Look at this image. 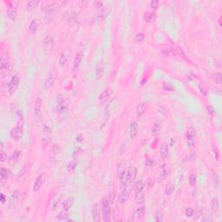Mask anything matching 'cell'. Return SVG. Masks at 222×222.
I'll return each mask as SVG.
<instances>
[{"instance_id":"55","label":"cell","mask_w":222,"mask_h":222,"mask_svg":"<svg viewBox=\"0 0 222 222\" xmlns=\"http://www.w3.org/2000/svg\"><path fill=\"white\" fill-rule=\"evenodd\" d=\"M212 152H213V154H214V157H215V161H219V157H220V155H219V152H218V150L216 148H214L213 146L212 147Z\"/></svg>"},{"instance_id":"42","label":"cell","mask_w":222,"mask_h":222,"mask_svg":"<svg viewBox=\"0 0 222 222\" xmlns=\"http://www.w3.org/2000/svg\"><path fill=\"white\" fill-rule=\"evenodd\" d=\"M211 79L213 82L217 84H220L222 82V75L220 72H215L212 74L211 76Z\"/></svg>"},{"instance_id":"13","label":"cell","mask_w":222,"mask_h":222,"mask_svg":"<svg viewBox=\"0 0 222 222\" xmlns=\"http://www.w3.org/2000/svg\"><path fill=\"white\" fill-rule=\"evenodd\" d=\"M45 180H46V174L43 173V174H40L37 177L35 182L33 185V191L34 192H38L41 190V188H43L44 184L45 183Z\"/></svg>"},{"instance_id":"37","label":"cell","mask_w":222,"mask_h":222,"mask_svg":"<svg viewBox=\"0 0 222 222\" xmlns=\"http://www.w3.org/2000/svg\"><path fill=\"white\" fill-rule=\"evenodd\" d=\"M77 166V159L76 158V156L73 157V159L69 162L67 165V171L68 172H73Z\"/></svg>"},{"instance_id":"21","label":"cell","mask_w":222,"mask_h":222,"mask_svg":"<svg viewBox=\"0 0 222 222\" xmlns=\"http://www.w3.org/2000/svg\"><path fill=\"white\" fill-rule=\"evenodd\" d=\"M169 146L167 141H163L161 145V157L163 161H166L168 156Z\"/></svg>"},{"instance_id":"12","label":"cell","mask_w":222,"mask_h":222,"mask_svg":"<svg viewBox=\"0 0 222 222\" xmlns=\"http://www.w3.org/2000/svg\"><path fill=\"white\" fill-rule=\"evenodd\" d=\"M95 4L97 5V18L99 20H103L106 18V17L109 14V11L106 9V7L103 5V4L98 1V2H95Z\"/></svg>"},{"instance_id":"36","label":"cell","mask_w":222,"mask_h":222,"mask_svg":"<svg viewBox=\"0 0 222 222\" xmlns=\"http://www.w3.org/2000/svg\"><path fill=\"white\" fill-rule=\"evenodd\" d=\"M126 163L124 161H121L119 163V165L117 166V169H116V174H117V177L120 178L122 174H124L126 172V168H125Z\"/></svg>"},{"instance_id":"3","label":"cell","mask_w":222,"mask_h":222,"mask_svg":"<svg viewBox=\"0 0 222 222\" xmlns=\"http://www.w3.org/2000/svg\"><path fill=\"white\" fill-rule=\"evenodd\" d=\"M69 109V101L67 99L60 97L57 100V113L60 118H64Z\"/></svg>"},{"instance_id":"40","label":"cell","mask_w":222,"mask_h":222,"mask_svg":"<svg viewBox=\"0 0 222 222\" xmlns=\"http://www.w3.org/2000/svg\"><path fill=\"white\" fill-rule=\"evenodd\" d=\"M161 121H155L154 125L152 127V129H151V132H152V135H157L160 133L161 131Z\"/></svg>"},{"instance_id":"29","label":"cell","mask_w":222,"mask_h":222,"mask_svg":"<svg viewBox=\"0 0 222 222\" xmlns=\"http://www.w3.org/2000/svg\"><path fill=\"white\" fill-rule=\"evenodd\" d=\"M78 20V15L76 11H72L69 18H68V24L70 25V26H74L75 24L77 23Z\"/></svg>"},{"instance_id":"18","label":"cell","mask_w":222,"mask_h":222,"mask_svg":"<svg viewBox=\"0 0 222 222\" xmlns=\"http://www.w3.org/2000/svg\"><path fill=\"white\" fill-rule=\"evenodd\" d=\"M82 59H83V52L82 51H78L76 54L72 63V71H77L78 69L79 66L81 65Z\"/></svg>"},{"instance_id":"10","label":"cell","mask_w":222,"mask_h":222,"mask_svg":"<svg viewBox=\"0 0 222 222\" xmlns=\"http://www.w3.org/2000/svg\"><path fill=\"white\" fill-rule=\"evenodd\" d=\"M131 187L132 186H130V185H127L124 188H122L121 190V192L118 195V201L120 204H124L128 201L131 192Z\"/></svg>"},{"instance_id":"35","label":"cell","mask_w":222,"mask_h":222,"mask_svg":"<svg viewBox=\"0 0 222 222\" xmlns=\"http://www.w3.org/2000/svg\"><path fill=\"white\" fill-rule=\"evenodd\" d=\"M219 205H220V203H219V199L218 197H213L212 199V201H211V212L212 213H216L218 211V209H219Z\"/></svg>"},{"instance_id":"59","label":"cell","mask_w":222,"mask_h":222,"mask_svg":"<svg viewBox=\"0 0 222 222\" xmlns=\"http://www.w3.org/2000/svg\"><path fill=\"white\" fill-rule=\"evenodd\" d=\"M0 201L2 202V204H5V201H6V197L3 193L0 194Z\"/></svg>"},{"instance_id":"52","label":"cell","mask_w":222,"mask_h":222,"mask_svg":"<svg viewBox=\"0 0 222 222\" xmlns=\"http://www.w3.org/2000/svg\"><path fill=\"white\" fill-rule=\"evenodd\" d=\"M144 38H145L144 34L138 33L135 35V42H141V41H143V40H144Z\"/></svg>"},{"instance_id":"32","label":"cell","mask_w":222,"mask_h":222,"mask_svg":"<svg viewBox=\"0 0 222 222\" xmlns=\"http://www.w3.org/2000/svg\"><path fill=\"white\" fill-rule=\"evenodd\" d=\"M145 213H146V208L145 207H141V208H137L134 212V217L136 220H141L145 216Z\"/></svg>"},{"instance_id":"23","label":"cell","mask_w":222,"mask_h":222,"mask_svg":"<svg viewBox=\"0 0 222 222\" xmlns=\"http://www.w3.org/2000/svg\"><path fill=\"white\" fill-rule=\"evenodd\" d=\"M39 24H40V22H39L38 19H33L31 20L30 24L29 25V32L31 35H35V34L38 32L39 28Z\"/></svg>"},{"instance_id":"16","label":"cell","mask_w":222,"mask_h":222,"mask_svg":"<svg viewBox=\"0 0 222 222\" xmlns=\"http://www.w3.org/2000/svg\"><path fill=\"white\" fill-rule=\"evenodd\" d=\"M136 174H137V170L135 168V167L131 166L129 168L127 171V178H128L127 185H130V186L133 185V183L135 182V178H136Z\"/></svg>"},{"instance_id":"51","label":"cell","mask_w":222,"mask_h":222,"mask_svg":"<svg viewBox=\"0 0 222 222\" xmlns=\"http://www.w3.org/2000/svg\"><path fill=\"white\" fill-rule=\"evenodd\" d=\"M149 5H150V7H151L152 9L156 10V9L159 7L160 2L159 1H157V0H153V1H151V2H150Z\"/></svg>"},{"instance_id":"31","label":"cell","mask_w":222,"mask_h":222,"mask_svg":"<svg viewBox=\"0 0 222 222\" xmlns=\"http://www.w3.org/2000/svg\"><path fill=\"white\" fill-rule=\"evenodd\" d=\"M147 109V103H140L136 108V115L138 117H142L145 115V112Z\"/></svg>"},{"instance_id":"20","label":"cell","mask_w":222,"mask_h":222,"mask_svg":"<svg viewBox=\"0 0 222 222\" xmlns=\"http://www.w3.org/2000/svg\"><path fill=\"white\" fill-rule=\"evenodd\" d=\"M137 134H138V124L136 121H132L129 125V135L130 139H135Z\"/></svg>"},{"instance_id":"7","label":"cell","mask_w":222,"mask_h":222,"mask_svg":"<svg viewBox=\"0 0 222 222\" xmlns=\"http://www.w3.org/2000/svg\"><path fill=\"white\" fill-rule=\"evenodd\" d=\"M110 205L108 199L104 198L101 200V212H102V220L109 221L110 220Z\"/></svg>"},{"instance_id":"62","label":"cell","mask_w":222,"mask_h":222,"mask_svg":"<svg viewBox=\"0 0 222 222\" xmlns=\"http://www.w3.org/2000/svg\"><path fill=\"white\" fill-rule=\"evenodd\" d=\"M146 165H148L149 167H152V166L155 165V162L153 161H151V160H147L146 161Z\"/></svg>"},{"instance_id":"46","label":"cell","mask_w":222,"mask_h":222,"mask_svg":"<svg viewBox=\"0 0 222 222\" xmlns=\"http://www.w3.org/2000/svg\"><path fill=\"white\" fill-rule=\"evenodd\" d=\"M57 218L59 220H68V218H69V214H68V211H64L63 210L62 212H60L57 213Z\"/></svg>"},{"instance_id":"15","label":"cell","mask_w":222,"mask_h":222,"mask_svg":"<svg viewBox=\"0 0 222 222\" xmlns=\"http://www.w3.org/2000/svg\"><path fill=\"white\" fill-rule=\"evenodd\" d=\"M60 155H61V148L59 147V145H53L50 150V161H54L56 162V161L59 159Z\"/></svg>"},{"instance_id":"27","label":"cell","mask_w":222,"mask_h":222,"mask_svg":"<svg viewBox=\"0 0 222 222\" xmlns=\"http://www.w3.org/2000/svg\"><path fill=\"white\" fill-rule=\"evenodd\" d=\"M143 18L147 23H154L156 18V13L155 11H146L143 14Z\"/></svg>"},{"instance_id":"38","label":"cell","mask_w":222,"mask_h":222,"mask_svg":"<svg viewBox=\"0 0 222 222\" xmlns=\"http://www.w3.org/2000/svg\"><path fill=\"white\" fill-rule=\"evenodd\" d=\"M186 135H187V139H188V141H193L195 135H196V131H195V129L193 128L190 127L187 130Z\"/></svg>"},{"instance_id":"56","label":"cell","mask_w":222,"mask_h":222,"mask_svg":"<svg viewBox=\"0 0 222 222\" xmlns=\"http://www.w3.org/2000/svg\"><path fill=\"white\" fill-rule=\"evenodd\" d=\"M19 174H19V177H21V178H22V177H24V176H25L26 174H28V170H27V168H26V167H24V168H23L22 170H21V171H20Z\"/></svg>"},{"instance_id":"26","label":"cell","mask_w":222,"mask_h":222,"mask_svg":"<svg viewBox=\"0 0 222 222\" xmlns=\"http://www.w3.org/2000/svg\"><path fill=\"white\" fill-rule=\"evenodd\" d=\"M11 172H10L9 169L4 168H2L0 170V178H1V181L4 182L5 180H8L11 178Z\"/></svg>"},{"instance_id":"14","label":"cell","mask_w":222,"mask_h":222,"mask_svg":"<svg viewBox=\"0 0 222 222\" xmlns=\"http://www.w3.org/2000/svg\"><path fill=\"white\" fill-rule=\"evenodd\" d=\"M19 77L18 75H14L12 77L10 78V82L8 83V89L10 94H13L17 91L18 88L19 86Z\"/></svg>"},{"instance_id":"43","label":"cell","mask_w":222,"mask_h":222,"mask_svg":"<svg viewBox=\"0 0 222 222\" xmlns=\"http://www.w3.org/2000/svg\"><path fill=\"white\" fill-rule=\"evenodd\" d=\"M174 191V184L172 183V182H170V183H168L167 185V187H166V188H165L164 190V193L166 195L169 196V195H171V194L173 193Z\"/></svg>"},{"instance_id":"11","label":"cell","mask_w":222,"mask_h":222,"mask_svg":"<svg viewBox=\"0 0 222 222\" xmlns=\"http://www.w3.org/2000/svg\"><path fill=\"white\" fill-rule=\"evenodd\" d=\"M24 134V130L23 127H20V126L17 125L14 127L13 129H11V130L10 132V137L15 141H19L23 138Z\"/></svg>"},{"instance_id":"19","label":"cell","mask_w":222,"mask_h":222,"mask_svg":"<svg viewBox=\"0 0 222 222\" xmlns=\"http://www.w3.org/2000/svg\"><path fill=\"white\" fill-rule=\"evenodd\" d=\"M92 219L95 222L101 221V209L97 204L92 207Z\"/></svg>"},{"instance_id":"2","label":"cell","mask_w":222,"mask_h":222,"mask_svg":"<svg viewBox=\"0 0 222 222\" xmlns=\"http://www.w3.org/2000/svg\"><path fill=\"white\" fill-rule=\"evenodd\" d=\"M43 135H42V140H41V143H42V147L44 149H47L51 143V140H52V130L47 125H44L43 128Z\"/></svg>"},{"instance_id":"4","label":"cell","mask_w":222,"mask_h":222,"mask_svg":"<svg viewBox=\"0 0 222 222\" xmlns=\"http://www.w3.org/2000/svg\"><path fill=\"white\" fill-rule=\"evenodd\" d=\"M0 67H1V75H2V77L5 76V73L7 74V71L10 70V69H11V58H10V54L5 52V53L2 55Z\"/></svg>"},{"instance_id":"28","label":"cell","mask_w":222,"mask_h":222,"mask_svg":"<svg viewBox=\"0 0 222 222\" xmlns=\"http://www.w3.org/2000/svg\"><path fill=\"white\" fill-rule=\"evenodd\" d=\"M75 202V199L72 196H69V198H67L63 203V210L64 211H69L70 208H72L73 204Z\"/></svg>"},{"instance_id":"39","label":"cell","mask_w":222,"mask_h":222,"mask_svg":"<svg viewBox=\"0 0 222 222\" xmlns=\"http://www.w3.org/2000/svg\"><path fill=\"white\" fill-rule=\"evenodd\" d=\"M20 154H21V151L19 150H16L14 152H12V154L10 155V158H9V161L11 163H16L19 159Z\"/></svg>"},{"instance_id":"60","label":"cell","mask_w":222,"mask_h":222,"mask_svg":"<svg viewBox=\"0 0 222 222\" xmlns=\"http://www.w3.org/2000/svg\"><path fill=\"white\" fill-rule=\"evenodd\" d=\"M114 198H115V194H114V193L112 192V193H110V195H109V199H108L109 202V203L114 202Z\"/></svg>"},{"instance_id":"8","label":"cell","mask_w":222,"mask_h":222,"mask_svg":"<svg viewBox=\"0 0 222 222\" xmlns=\"http://www.w3.org/2000/svg\"><path fill=\"white\" fill-rule=\"evenodd\" d=\"M22 196H23V193L21 191H19V190L14 191L12 194L10 195L9 203H8V208H13L14 207H16L19 203L20 200L22 199Z\"/></svg>"},{"instance_id":"45","label":"cell","mask_w":222,"mask_h":222,"mask_svg":"<svg viewBox=\"0 0 222 222\" xmlns=\"http://www.w3.org/2000/svg\"><path fill=\"white\" fill-rule=\"evenodd\" d=\"M196 157V154L195 152H190L188 155H185V157L183 158L184 162H189V161H193V160L195 159Z\"/></svg>"},{"instance_id":"22","label":"cell","mask_w":222,"mask_h":222,"mask_svg":"<svg viewBox=\"0 0 222 222\" xmlns=\"http://www.w3.org/2000/svg\"><path fill=\"white\" fill-rule=\"evenodd\" d=\"M54 44V38L52 36H46L45 38L44 39V46L45 50H51L53 48Z\"/></svg>"},{"instance_id":"24","label":"cell","mask_w":222,"mask_h":222,"mask_svg":"<svg viewBox=\"0 0 222 222\" xmlns=\"http://www.w3.org/2000/svg\"><path fill=\"white\" fill-rule=\"evenodd\" d=\"M145 187H146V182H145L144 180L140 179L139 180H137L135 182V186H134V190H135V193H141L143 190H144Z\"/></svg>"},{"instance_id":"47","label":"cell","mask_w":222,"mask_h":222,"mask_svg":"<svg viewBox=\"0 0 222 222\" xmlns=\"http://www.w3.org/2000/svg\"><path fill=\"white\" fill-rule=\"evenodd\" d=\"M167 176H168V170H167V168H163L161 170V172L160 173L159 181H163Z\"/></svg>"},{"instance_id":"33","label":"cell","mask_w":222,"mask_h":222,"mask_svg":"<svg viewBox=\"0 0 222 222\" xmlns=\"http://www.w3.org/2000/svg\"><path fill=\"white\" fill-rule=\"evenodd\" d=\"M104 72V66L101 62H98L97 64V71H96V77L97 79H101Z\"/></svg>"},{"instance_id":"61","label":"cell","mask_w":222,"mask_h":222,"mask_svg":"<svg viewBox=\"0 0 222 222\" xmlns=\"http://www.w3.org/2000/svg\"><path fill=\"white\" fill-rule=\"evenodd\" d=\"M164 89H167V90H168V91H174V89L171 85H169V84H167V86L165 85L164 86Z\"/></svg>"},{"instance_id":"63","label":"cell","mask_w":222,"mask_h":222,"mask_svg":"<svg viewBox=\"0 0 222 222\" xmlns=\"http://www.w3.org/2000/svg\"><path fill=\"white\" fill-rule=\"evenodd\" d=\"M208 220H210V218H209V215H206L204 219H202V221H208Z\"/></svg>"},{"instance_id":"6","label":"cell","mask_w":222,"mask_h":222,"mask_svg":"<svg viewBox=\"0 0 222 222\" xmlns=\"http://www.w3.org/2000/svg\"><path fill=\"white\" fill-rule=\"evenodd\" d=\"M19 4L18 1H10L7 3V9L6 13L7 17L10 20H16L17 18V11H18V5Z\"/></svg>"},{"instance_id":"64","label":"cell","mask_w":222,"mask_h":222,"mask_svg":"<svg viewBox=\"0 0 222 222\" xmlns=\"http://www.w3.org/2000/svg\"><path fill=\"white\" fill-rule=\"evenodd\" d=\"M79 5H82V7H84V5H88V2H86V1H85V2H82V1H80V2H79Z\"/></svg>"},{"instance_id":"53","label":"cell","mask_w":222,"mask_h":222,"mask_svg":"<svg viewBox=\"0 0 222 222\" xmlns=\"http://www.w3.org/2000/svg\"><path fill=\"white\" fill-rule=\"evenodd\" d=\"M163 215H162V213L161 212H156V215H155V220L157 222H161L163 221Z\"/></svg>"},{"instance_id":"30","label":"cell","mask_w":222,"mask_h":222,"mask_svg":"<svg viewBox=\"0 0 222 222\" xmlns=\"http://www.w3.org/2000/svg\"><path fill=\"white\" fill-rule=\"evenodd\" d=\"M161 52L168 57L172 56H177V48H173V47H166V48L161 50Z\"/></svg>"},{"instance_id":"17","label":"cell","mask_w":222,"mask_h":222,"mask_svg":"<svg viewBox=\"0 0 222 222\" xmlns=\"http://www.w3.org/2000/svg\"><path fill=\"white\" fill-rule=\"evenodd\" d=\"M69 54H70V49L66 48L63 50V51L61 53V56H60L59 60H58V65H59V67L63 68L66 65L68 57H69Z\"/></svg>"},{"instance_id":"48","label":"cell","mask_w":222,"mask_h":222,"mask_svg":"<svg viewBox=\"0 0 222 222\" xmlns=\"http://www.w3.org/2000/svg\"><path fill=\"white\" fill-rule=\"evenodd\" d=\"M189 184L192 187H193L196 184V174H195V173H192L191 175L189 176Z\"/></svg>"},{"instance_id":"50","label":"cell","mask_w":222,"mask_h":222,"mask_svg":"<svg viewBox=\"0 0 222 222\" xmlns=\"http://www.w3.org/2000/svg\"><path fill=\"white\" fill-rule=\"evenodd\" d=\"M193 212H194V210H193V208H186V210H185V215L187 217L190 218L193 215Z\"/></svg>"},{"instance_id":"25","label":"cell","mask_w":222,"mask_h":222,"mask_svg":"<svg viewBox=\"0 0 222 222\" xmlns=\"http://www.w3.org/2000/svg\"><path fill=\"white\" fill-rule=\"evenodd\" d=\"M111 95V92H110V89H104L103 91L101 92V94H100V96L98 97V99H99V102L101 103V104H103V103H105L107 101V100L109 98Z\"/></svg>"},{"instance_id":"34","label":"cell","mask_w":222,"mask_h":222,"mask_svg":"<svg viewBox=\"0 0 222 222\" xmlns=\"http://www.w3.org/2000/svg\"><path fill=\"white\" fill-rule=\"evenodd\" d=\"M16 116H17V125L20 126V127H23L24 128V114H23V111L18 110L17 111L16 113Z\"/></svg>"},{"instance_id":"49","label":"cell","mask_w":222,"mask_h":222,"mask_svg":"<svg viewBox=\"0 0 222 222\" xmlns=\"http://www.w3.org/2000/svg\"><path fill=\"white\" fill-rule=\"evenodd\" d=\"M207 110H208V115L211 116V117L214 116V115H215V109H214V108H213L212 105L208 104V106H207Z\"/></svg>"},{"instance_id":"57","label":"cell","mask_w":222,"mask_h":222,"mask_svg":"<svg viewBox=\"0 0 222 222\" xmlns=\"http://www.w3.org/2000/svg\"><path fill=\"white\" fill-rule=\"evenodd\" d=\"M193 213H194V212H193ZM201 214H202V209H200H200L197 210V212L194 213V215H195V216H194V219H195V220L199 219V218L201 216Z\"/></svg>"},{"instance_id":"9","label":"cell","mask_w":222,"mask_h":222,"mask_svg":"<svg viewBox=\"0 0 222 222\" xmlns=\"http://www.w3.org/2000/svg\"><path fill=\"white\" fill-rule=\"evenodd\" d=\"M56 79H57V74L55 72V70L51 69L48 74V76H47V77H46V79H45V81H44V89L49 90V89H50L51 88L53 87Z\"/></svg>"},{"instance_id":"5","label":"cell","mask_w":222,"mask_h":222,"mask_svg":"<svg viewBox=\"0 0 222 222\" xmlns=\"http://www.w3.org/2000/svg\"><path fill=\"white\" fill-rule=\"evenodd\" d=\"M42 104L43 101L41 98H38L35 102V106H34L33 113H34V120L37 123H41L44 119V115H43V111H42Z\"/></svg>"},{"instance_id":"54","label":"cell","mask_w":222,"mask_h":222,"mask_svg":"<svg viewBox=\"0 0 222 222\" xmlns=\"http://www.w3.org/2000/svg\"><path fill=\"white\" fill-rule=\"evenodd\" d=\"M1 162H5L7 161V155L5 153V151L4 150V149H1Z\"/></svg>"},{"instance_id":"1","label":"cell","mask_w":222,"mask_h":222,"mask_svg":"<svg viewBox=\"0 0 222 222\" xmlns=\"http://www.w3.org/2000/svg\"><path fill=\"white\" fill-rule=\"evenodd\" d=\"M58 9H59V4L57 2H54V3L47 6V8L45 9V11H44V17L45 24H49L53 22L54 18L56 17V13H57Z\"/></svg>"},{"instance_id":"41","label":"cell","mask_w":222,"mask_h":222,"mask_svg":"<svg viewBox=\"0 0 222 222\" xmlns=\"http://www.w3.org/2000/svg\"><path fill=\"white\" fill-rule=\"evenodd\" d=\"M39 4V1L38 0H31V1H29L26 5V10L27 11H32L34 9H36V7L38 6V5Z\"/></svg>"},{"instance_id":"58","label":"cell","mask_w":222,"mask_h":222,"mask_svg":"<svg viewBox=\"0 0 222 222\" xmlns=\"http://www.w3.org/2000/svg\"><path fill=\"white\" fill-rule=\"evenodd\" d=\"M147 185H148V187L149 188H151V187H153L154 186V180H152V179H149L148 180H147Z\"/></svg>"},{"instance_id":"44","label":"cell","mask_w":222,"mask_h":222,"mask_svg":"<svg viewBox=\"0 0 222 222\" xmlns=\"http://www.w3.org/2000/svg\"><path fill=\"white\" fill-rule=\"evenodd\" d=\"M135 194H136V195H135V203L138 204V205L143 204L145 201V196L143 193L141 192V193H135Z\"/></svg>"}]
</instances>
